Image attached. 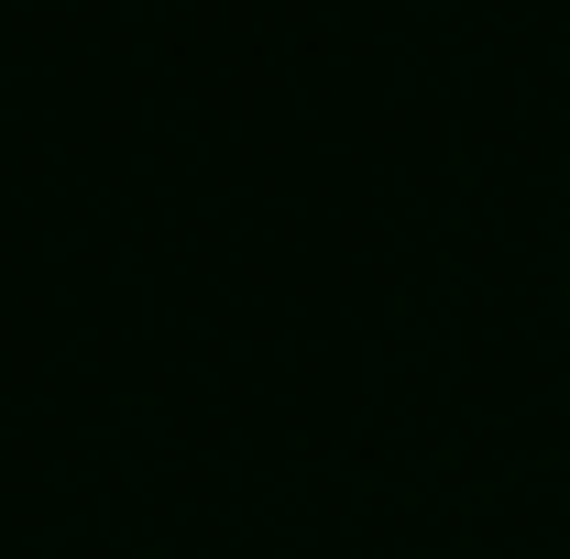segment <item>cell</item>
Returning a JSON list of instances; mask_svg holds the SVG:
<instances>
[]
</instances>
